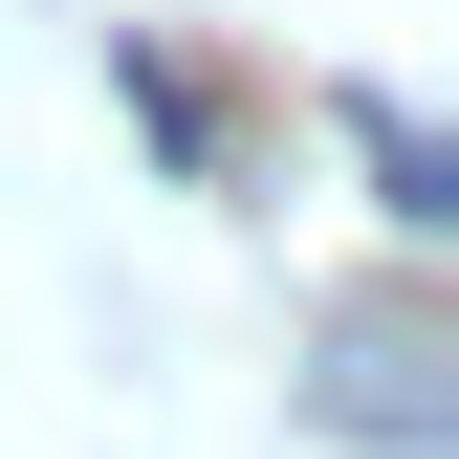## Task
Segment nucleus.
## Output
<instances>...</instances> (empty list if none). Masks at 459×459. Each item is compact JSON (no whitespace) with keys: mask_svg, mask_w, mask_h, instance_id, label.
I'll return each instance as SVG.
<instances>
[{"mask_svg":"<svg viewBox=\"0 0 459 459\" xmlns=\"http://www.w3.org/2000/svg\"><path fill=\"white\" fill-rule=\"evenodd\" d=\"M351 132H372V176H394V219H416V241H437V219H459V176H437V132H416V109H394V88H351Z\"/></svg>","mask_w":459,"mask_h":459,"instance_id":"obj_1","label":"nucleus"}]
</instances>
